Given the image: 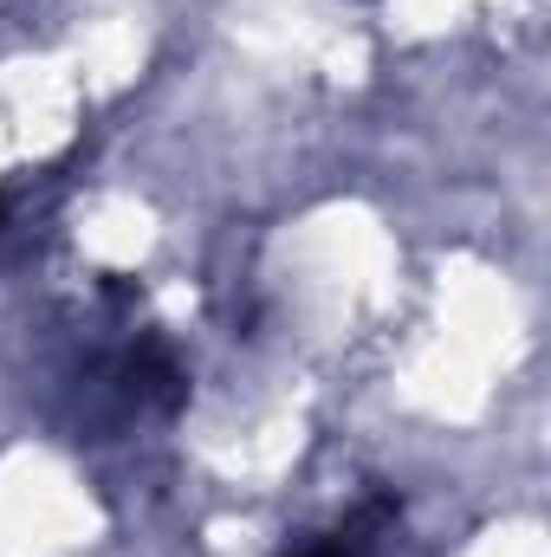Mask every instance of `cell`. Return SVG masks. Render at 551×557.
Returning <instances> with one entry per match:
<instances>
[{
    "label": "cell",
    "instance_id": "1",
    "mask_svg": "<svg viewBox=\"0 0 551 557\" xmlns=\"http://www.w3.org/2000/svg\"><path fill=\"white\" fill-rule=\"evenodd\" d=\"M390 499H377V506H364L351 525H338V532H325L318 545H305V552H292V557H377V532L390 525Z\"/></svg>",
    "mask_w": 551,
    "mask_h": 557
}]
</instances>
